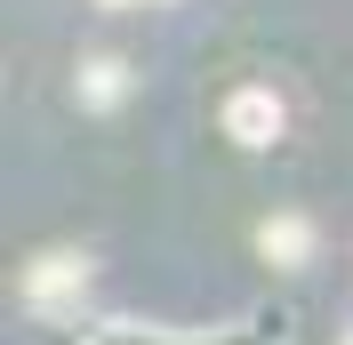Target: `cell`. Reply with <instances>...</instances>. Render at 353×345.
Listing matches in <instances>:
<instances>
[{
	"instance_id": "cell-4",
	"label": "cell",
	"mask_w": 353,
	"mask_h": 345,
	"mask_svg": "<svg viewBox=\"0 0 353 345\" xmlns=\"http://www.w3.org/2000/svg\"><path fill=\"white\" fill-rule=\"evenodd\" d=\"M121 97H129V65H121V57H81V105L112 112Z\"/></svg>"
},
{
	"instance_id": "cell-3",
	"label": "cell",
	"mask_w": 353,
	"mask_h": 345,
	"mask_svg": "<svg viewBox=\"0 0 353 345\" xmlns=\"http://www.w3.org/2000/svg\"><path fill=\"white\" fill-rule=\"evenodd\" d=\"M257 257L281 265V273H297V265L313 257V225H305V217H265V225H257Z\"/></svg>"
},
{
	"instance_id": "cell-2",
	"label": "cell",
	"mask_w": 353,
	"mask_h": 345,
	"mask_svg": "<svg viewBox=\"0 0 353 345\" xmlns=\"http://www.w3.org/2000/svg\"><path fill=\"white\" fill-rule=\"evenodd\" d=\"M17 289H24V305H32V313H65V305L88 289V249H41V257L24 265Z\"/></svg>"
},
{
	"instance_id": "cell-1",
	"label": "cell",
	"mask_w": 353,
	"mask_h": 345,
	"mask_svg": "<svg viewBox=\"0 0 353 345\" xmlns=\"http://www.w3.org/2000/svg\"><path fill=\"white\" fill-rule=\"evenodd\" d=\"M217 129L233 137L241 152H265V145H281V129H289V105H281V88H233L217 105Z\"/></svg>"
}]
</instances>
